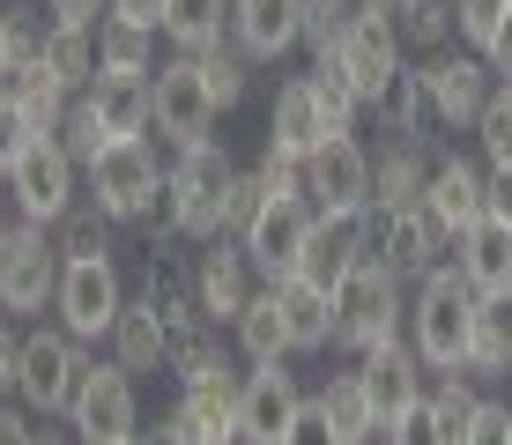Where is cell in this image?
<instances>
[{"mask_svg":"<svg viewBox=\"0 0 512 445\" xmlns=\"http://www.w3.org/2000/svg\"><path fill=\"white\" fill-rule=\"evenodd\" d=\"M372 260H386L401 282H423L431 267L453 260V230L431 216V208H394V216H372Z\"/></svg>","mask_w":512,"mask_h":445,"instance_id":"4fadbf2b","label":"cell"},{"mask_svg":"<svg viewBox=\"0 0 512 445\" xmlns=\"http://www.w3.org/2000/svg\"><path fill=\"white\" fill-rule=\"evenodd\" d=\"M394 8H409V0H394Z\"/></svg>","mask_w":512,"mask_h":445,"instance_id":"6125c7cd","label":"cell"},{"mask_svg":"<svg viewBox=\"0 0 512 445\" xmlns=\"http://www.w3.org/2000/svg\"><path fill=\"white\" fill-rule=\"evenodd\" d=\"M260 186H268V201H305V164L297 156H275V149H260Z\"/></svg>","mask_w":512,"mask_h":445,"instance_id":"f6af8a7d","label":"cell"},{"mask_svg":"<svg viewBox=\"0 0 512 445\" xmlns=\"http://www.w3.org/2000/svg\"><path fill=\"white\" fill-rule=\"evenodd\" d=\"M505 297H512V290H505Z\"/></svg>","mask_w":512,"mask_h":445,"instance_id":"e7e4bbea","label":"cell"},{"mask_svg":"<svg viewBox=\"0 0 512 445\" xmlns=\"http://www.w3.org/2000/svg\"><path fill=\"white\" fill-rule=\"evenodd\" d=\"M38 60L52 67V75H60L67 89H90L97 82V30H82V23H52L45 30V45H38Z\"/></svg>","mask_w":512,"mask_h":445,"instance_id":"d590c367","label":"cell"},{"mask_svg":"<svg viewBox=\"0 0 512 445\" xmlns=\"http://www.w3.org/2000/svg\"><path fill=\"white\" fill-rule=\"evenodd\" d=\"M364 119H379V134H394V141H431V97H423V67L401 60L394 75L372 89Z\"/></svg>","mask_w":512,"mask_h":445,"instance_id":"484cf974","label":"cell"},{"mask_svg":"<svg viewBox=\"0 0 512 445\" xmlns=\"http://www.w3.org/2000/svg\"><path fill=\"white\" fill-rule=\"evenodd\" d=\"M312 401L327 408V423L342 431V445H372V438H379V416H372V401H364V379H357V364H349V371H334V379H327Z\"/></svg>","mask_w":512,"mask_h":445,"instance_id":"e575fe53","label":"cell"},{"mask_svg":"<svg viewBox=\"0 0 512 445\" xmlns=\"http://www.w3.org/2000/svg\"><path fill=\"white\" fill-rule=\"evenodd\" d=\"M127 275H119V260H67L60 267V290H52V312H60V327L75 334V342H104L112 334V319L127 312Z\"/></svg>","mask_w":512,"mask_h":445,"instance_id":"8fae6325","label":"cell"},{"mask_svg":"<svg viewBox=\"0 0 512 445\" xmlns=\"http://www.w3.org/2000/svg\"><path fill=\"white\" fill-rule=\"evenodd\" d=\"M423 97H431V127L438 134H475V119H483V104L498 97V75H490L483 52H423Z\"/></svg>","mask_w":512,"mask_h":445,"instance_id":"ba28073f","label":"cell"},{"mask_svg":"<svg viewBox=\"0 0 512 445\" xmlns=\"http://www.w3.org/2000/svg\"><path fill=\"white\" fill-rule=\"evenodd\" d=\"M45 416H30L23 401H0V445H38Z\"/></svg>","mask_w":512,"mask_h":445,"instance_id":"681fc988","label":"cell"},{"mask_svg":"<svg viewBox=\"0 0 512 445\" xmlns=\"http://www.w3.org/2000/svg\"><path fill=\"white\" fill-rule=\"evenodd\" d=\"M112 230L119 223H104L90 201H75L60 223H52V245H60V260H112Z\"/></svg>","mask_w":512,"mask_h":445,"instance_id":"ab89813d","label":"cell"},{"mask_svg":"<svg viewBox=\"0 0 512 445\" xmlns=\"http://www.w3.org/2000/svg\"><path fill=\"white\" fill-rule=\"evenodd\" d=\"M0 89H8V97L30 112V127H38V134H60V127H67V112H75V89L52 75L38 52H30V60H15V75L0 82Z\"/></svg>","mask_w":512,"mask_h":445,"instance_id":"4dcf8cb0","label":"cell"},{"mask_svg":"<svg viewBox=\"0 0 512 445\" xmlns=\"http://www.w3.org/2000/svg\"><path fill=\"white\" fill-rule=\"evenodd\" d=\"M238 394H245V364L238 356H216L208 371L179 379V408L193 416L201 445H238Z\"/></svg>","mask_w":512,"mask_h":445,"instance_id":"d6986e66","label":"cell"},{"mask_svg":"<svg viewBox=\"0 0 512 445\" xmlns=\"http://www.w3.org/2000/svg\"><path fill=\"white\" fill-rule=\"evenodd\" d=\"M475 305H483V290L446 260V267H431L423 282H409V319H401V334L416 342V356L431 371H453V364H468Z\"/></svg>","mask_w":512,"mask_h":445,"instance_id":"3957f363","label":"cell"},{"mask_svg":"<svg viewBox=\"0 0 512 445\" xmlns=\"http://www.w3.org/2000/svg\"><path fill=\"white\" fill-rule=\"evenodd\" d=\"M423 208H431L438 223L461 238L468 223H483L490 216V193H483V156H468V149H438L431 156V186H423Z\"/></svg>","mask_w":512,"mask_h":445,"instance_id":"44dd1931","label":"cell"},{"mask_svg":"<svg viewBox=\"0 0 512 445\" xmlns=\"http://www.w3.org/2000/svg\"><path fill=\"white\" fill-rule=\"evenodd\" d=\"M231 149H223L216 134L193 141V149H171V178H164V208L149 216V230H164V238H186V245H208L223 238V193H231Z\"/></svg>","mask_w":512,"mask_h":445,"instance_id":"6da1fadb","label":"cell"},{"mask_svg":"<svg viewBox=\"0 0 512 445\" xmlns=\"http://www.w3.org/2000/svg\"><path fill=\"white\" fill-rule=\"evenodd\" d=\"M357 260H372V208H312V230H305V253H297V275H305L312 290L334 297V282H342Z\"/></svg>","mask_w":512,"mask_h":445,"instance_id":"7c38bea8","label":"cell"},{"mask_svg":"<svg viewBox=\"0 0 512 445\" xmlns=\"http://www.w3.org/2000/svg\"><path fill=\"white\" fill-rule=\"evenodd\" d=\"M156 38L171 52H208L216 38H231V0H164Z\"/></svg>","mask_w":512,"mask_h":445,"instance_id":"1f68e13d","label":"cell"},{"mask_svg":"<svg viewBox=\"0 0 512 445\" xmlns=\"http://www.w3.org/2000/svg\"><path fill=\"white\" fill-rule=\"evenodd\" d=\"M104 356H112V364H127L134 379L171 371V327H164V312H156L149 297H127V312H119L112 334H104Z\"/></svg>","mask_w":512,"mask_h":445,"instance_id":"d4e9b609","label":"cell"},{"mask_svg":"<svg viewBox=\"0 0 512 445\" xmlns=\"http://www.w3.org/2000/svg\"><path fill=\"white\" fill-rule=\"evenodd\" d=\"M149 438H156V445H201V431H193V416H186L179 401H171L164 416H156V431H149Z\"/></svg>","mask_w":512,"mask_h":445,"instance_id":"f5cc1de1","label":"cell"},{"mask_svg":"<svg viewBox=\"0 0 512 445\" xmlns=\"http://www.w3.org/2000/svg\"><path fill=\"white\" fill-rule=\"evenodd\" d=\"M305 401H312V394L297 386V371H290V364H260V371H245V394H238V445H282Z\"/></svg>","mask_w":512,"mask_h":445,"instance_id":"9a60e30c","label":"cell"},{"mask_svg":"<svg viewBox=\"0 0 512 445\" xmlns=\"http://www.w3.org/2000/svg\"><path fill=\"white\" fill-rule=\"evenodd\" d=\"M468 371L475 379H512V297H483L475 305V334H468Z\"/></svg>","mask_w":512,"mask_h":445,"instance_id":"d6a6232c","label":"cell"},{"mask_svg":"<svg viewBox=\"0 0 512 445\" xmlns=\"http://www.w3.org/2000/svg\"><path fill=\"white\" fill-rule=\"evenodd\" d=\"M305 230H312V201H268V208H260V223L238 238L245 253H253L260 282H282V275H297V253H305Z\"/></svg>","mask_w":512,"mask_h":445,"instance_id":"7402d4cb","label":"cell"},{"mask_svg":"<svg viewBox=\"0 0 512 445\" xmlns=\"http://www.w3.org/2000/svg\"><path fill=\"white\" fill-rule=\"evenodd\" d=\"M401 319H409V282L386 260H357L342 282H334V349L364 356L379 342H394Z\"/></svg>","mask_w":512,"mask_h":445,"instance_id":"277c9868","label":"cell"},{"mask_svg":"<svg viewBox=\"0 0 512 445\" xmlns=\"http://www.w3.org/2000/svg\"><path fill=\"white\" fill-rule=\"evenodd\" d=\"M75 104L97 119V134H104V141H134V134H149V127H156L149 75H97Z\"/></svg>","mask_w":512,"mask_h":445,"instance_id":"603a6c76","label":"cell"},{"mask_svg":"<svg viewBox=\"0 0 512 445\" xmlns=\"http://www.w3.org/2000/svg\"><path fill=\"white\" fill-rule=\"evenodd\" d=\"M104 15H127V23H149L156 30V15H164V0H112Z\"/></svg>","mask_w":512,"mask_h":445,"instance_id":"6f0895ef","label":"cell"},{"mask_svg":"<svg viewBox=\"0 0 512 445\" xmlns=\"http://www.w3.org/2000/svg\"><path fill=\"white\" fill-rule=\"evenodd\" d=\"M483 193H490V216L512 223V164H483Z\"/></svg>","mask_w":512,"mask_h":445,"instance_id":"db71d44e","label":"cell"},{"mask_svg":"<svg viewBox=\"0 0 512 445\" xmlns=\"http://www.w3.org/2000/svg\"><path fill=\"white\" fill-rule=\"evenodd\" d=\"M431 141H394L372 149V216H394V208H416L423 186H431Z\"/></svg>","mask_w":512,"mask_h":445,"instance_id":"cb8c5ba5","label":"cell"},{"mask_svg":"<svg viewBox=\"0 0 512 445\" xmlns=\"http://www.w3.org/2000/svg\"><path fill=\"white\" fill-rule=\"evenodd\" d=\"M260 208H268V186H260V171H238L231 193H223V238H245V230L260 223Z\"/></svg>","mask_w":512,"mask_h":445,"instance_id":"ee69618b","label":"cell"},{"mask_svg":"<svg viewBox=\"0 0 512 445\" xmlns=\"http://www.w3.org/2000/svg\"><path fill=\"white\" fill-rule=\"evenodd\" d=\"M30 141H38V127H30V112H23V104L8 97V89H0V171H15V156H23Z\"/></svg>","mask_w":512,"mask_h":445,"instance_id":"bcb514c9","label":"cell"},{"mask_svg":"<svg viewBox=\"0 0 512 445\" xmlns=\"http://www.w3.org/2000/svg\"><path fill=\"white\" fill-rule=\"evenodd\" d=\"M453 267H461L483 297H505L512 290V223H498V216L468 223L461 238H453Z\"/></svg>","mask_w":512,"mask_h":445,"instance_id":"4316f807","label":"cell"},{"mask_svg":"<svg viewBox=\"0 0 512 445\" xmlns=\"http://www.w3.org/2000/svg\"><path fill=\"white\" fill-rule=\"evenodd\" d=\"M327 134H342V127L327 119L320 82H312V75H282V82H275V104H268V149H275V156H297V164H305V156L320 149Z\"/></svg>","mask_w":512,"mask_h":445,"instance_id":"ac0fdd59","label":"cell"},{"mask_svg":"<svg viewBox=\"0 0 512 445\" xmlns=\"http://www.w3.org/2000/svg\"><path fill=\"white\" fill-rule=\"evenodd\" d=\"M372 445H453V438H446V423H438L431 394H423V401H409V408H401V416L386 423V431H379Z\"/></svg>","mask_w":512,"mask_h":445,"instance_id":"7bdbcfd3","label":"cell"},{"mask_svg":"<svg viewBox=\"0 0 512 445\" xmlns=\"http://www.w3.org/2000/svg\"><path fill=\"white\" fill-rule=\"evenodd\" d=\"M268 290H275V305H282V327H290V356L334 349V297L327 290H312L305 275H282V282H268Z\"/></svg>","mask_w":512,"mask_h":445,"instance_id":"f1b7e54d","label":"cell"},{"mask_svg":"<svg viewBox=\"0 0 512 445\" xmlns=\"http://www.w3.org/2000/svg\"><path fill=\"white\" fill-rule=\"evenodd\" d=\"M282 445H342V431H334V423H327V408H320V401H305V408H297V423H290V438H282Z\"/></svg>","mask_w":512,"mask_h":445,"instance_id":"c3c4849f","label":"cell"},{"mask_svg":"<svg viewBox=\"0 0 512 445\" xmlns=\"http://www.w3.org/2000/svg\"><path fill=\"white\" fill-rule=\"evenodd\" d=\"M334 52H342V67L357 75L364 104H372V89H379L386 75H394L401 60H409V52H401V30H394V15H364V23H349Z\"/></svg>","mask_w":512,"mask_h":445,"instance_id":"83f0119b","label":"cell"},{"mask_svg":"<svg viewBox=\"0 0 512 445\" xmlns=\"http://www.w3.org/2000/svg\"><path fill=\"white\" fill-rule=\"evenodd\" d=\"M38 445H67V431H52V416H45V431H38Z\"/></svg>","mask_w":512,"mask_h":445,"instance_id":"680465c9","label":"cell"},{"mask_svg":"<svg viewBox=\"0 0 512 445\" xmlns=\"http://www.w3.org/2000/svg\"><path fill=\"white\" fill-rule=\"evenodd\" d=\"M149 97H156V141L164 149H193V141H208L216 134V97H208V82H201V67H193V52H171V60H156V75H149Z\"/></svg>","mask_w":512,"mask_h":445,"instance_id":"30bf717a","label":"cell"},{"mask_svg":"<svg viewBox=\"0 0 512 445\" xmlns=\"http://www.w3.org/2000/svg\"><path fill=\"white\" fill-rule=\"evenodd\" d=\"M15 379H23V327H0V401H15Z\"/></svg>","mask_w":512,"mask_h":445,"instance_id":"f907efd6","label":"cell"},{"mask_svg":"<svg viewBox=\"0 0 512 445\" xmlns=\"http://www.w3.org/2000/svg\"><path fill=\"white\" fill-rule=\"evenodd\" d=\"M312 82H320V104H327V119L342 134H357V119H364V89H357V75L342 67V52H312V67H305Z\"/></svg>","mask_w":512,"mask_h":445,"instance_id":"74e56055","label":"cell"},{"mask_svg":"<svg viewBox=\"0 0 512 445\" xmlns=\"http://www.w3.org/2000/svg\"><path fill=\"white\" fill-rule=\"evenodd\" d=\"M82 364H90V342H75L60 319H52V327L30 319L23 327V379H15V401H23L30 416H67Z\"/></svg>","mask_w":512,"mask_h":445,"instance_id":"8992f818","label":"cell"},{"mask_svg":"<svg viewBox=\"0 0 512 445\" xmlns=\"http://www.w3.org/2000/svg\"><path fill=\"white\" fill-rule=\"evenodd\" d=\"M505 445H512V438H505Z\"/></svg>","mask_w":512,"mask_h":445,"instance_id":"be15d7a7","label":"cell"},{"mask_svg":"<svg viewBox=\"0 0 512 445\" xmlns=\"http://www.w3.org/2000/svg\"><path fill=\"white\" fill-rule=\"evenodd\" d=\"M394 30H401V52H409V60L446 52L453 45V0H409V8H394Z\"/></svg>","mask_w":512,"mask_h":445,"instance_id":"f35d334b","label":"cell"},{"mask_svg":"<svg viewBox=\"0 0 512 445\" xmlns=\"http://www.w3.org/2000/svg\"><path fill=\"white\" fill-rule=\"evenodd\" d=\"M475 156L483 164H512V82H498V97L475 119Z\"/></svg>","mask_w":512,"mask_h":445,"instance_id":"60d3db41","label":"cell"},{"mask_svg":"<svg viewBox=\"0 0 512 445\" xmlns=\"http://www.w3.org/2000/svg\"><path fill=\"white\" fill-rule=\"evenodd\" d=\"M305 15H312V0H231V45L253 67H268L305 45Z\"/></svg>","mask_w":512,"mask_h":445,"instance_id":"ffe728a7","label":"cell"},{"mask_svg":"<svg viewBox=\"0 0 512 445\" xmlns=\"http://www.w3.org/2000/svg\"><path fill=\"white\" fill-rule=\"evenodd\" d=\"M104 8H112V0H45V23H82V30H97Z\"/></svg>","mask_w":512,"mask_h":445,"instance_id":"816d5d0a","label":"cell"},{"mask_svg":"<svg viewBox=\"0 0 512 445\" xmlns=\"http://www.w3.org/2000/svg\"><path fill=\"white\" fill-rule=\"evenodd\" d=\"M8 193H15V216H30V223H60L67 208L82 201V156L67 149L60 134H38L23 156H15V171H8Z\"/></svg>","mask_w":512,"mask_h":445,"instance_id":"9c48e42d","label":"cell"},{"mask_svg":"<svg viewBox=\"0 0 512 445\" xmlns=\"http://www.w3.org/2000/svg\"><path fill=\"white\" fill-rule=\"evenodd\" d=\"M193 67H201V82H208V97H216V112H238L245 89H253V60H245L231 38H216L208 52H193Z\"/></svg>","mask_w":512,"mask_h":445,"instance_id":"8d00e7d4","label":"cell"},{"mask_svg":"<svg viewBox=\"0 0 512 445\" xmlns=\"http://www.w3.org/2000/svg\"><path fill=\"white\" fill-rule=\"evenodd\" d=\"M119 445H156V438H149V431H134V438H119Z\"/></svg>","mask_w":512,"mask_h":445,"instance_id":"91938a15","label":"cell"},{"mask_svg":"<svg viewBox=\"0 0 512 445\" xmlns=\"http://www.w3.org/2000/svg\"><path fill=\"white\" fill-rule=\"evenodd\" d=\"M357 379H364V401H372V416H379V431H386V423H394L409 401H423V386H431V364L416 356L409 334H394V342H379V349L357 356Z\"/></svg>","mask_w":512,"mask_h":445,"instance_id":"e0dca14e","label":"cell"},{"mask_svg":"<svg viewBox=\"0 0 512 445\" xmlns=\"http://www.w3.org/2000/svg\"><path fill=\"white\" fill-rule=\"evenodd\" d=\"M60 245H52L45 223L15 216L8 230H0V312L8 319H38L52 312V290H60Z\"/></svg>","mask_w":512,"mask_h":445,"instance_id":"5b68a950","label":"cell"},{"mask_svg":"<svg viewBox=\"0 0 512 445\" xmlns=\"http://www.w3.org/2000/svg\"><path fill=\"white\" fill-rule=\"evenodd\" d=\"M505 438H512V408L483 394V408H475V423L461 431V445H505Z\"/></svg>","mask_w":512,"mask_h":445,"instance_id":"7dc6e473","label":"cell"},{"mask_svg":"<svg viewBox=\"0 0 512 445\" xmlns=\"http://www.w3.org/2000/svg\"><path fill=\"white\" fill-rule=\"evenodd\" d=\"M0 327H8V312H0Z\"/></svg>","mask_w":512,"mask_h":445,"instance_id":"94428289","label":"cell"},{"mask_svg":"<svg viewBox=\"0 0 512 445\" xmlns=\"http://www.w3.org/2000/svg\"><path fill=\"white\" fill-rule=\"evenodd\" d=\"M305 201L312 208H372V149L357 134H327L305 156Z\"/></svg>","mask_w":512,"mask_h":445,"instance_id":"2e32d148","label":"cell"},{"mask_svg":"<svg viewBox=\"0 0 512 445\" xmlns=\"http://www.w3.org/2000/svg\"><path fill=\"white\" fill-rule=\"evenodd\" d=\"M15 60H23V38H15V15L0 8V82L15 75Z\"/></svg>","mask_w":512,"mask_h":445,"instance_id":"9f6ffc18","label":"cell"},{"mask_svg":"<svg viewBox=\"0 0 512 445\" xmlns=\"http://www.w3.org/2000/svg\"><path fill=\"white\" fill-rule=\"evenodd\" d=\"M483 60H490V75H498V82H512V15H505V30H498V38L483 45Z\"/></svg>","mask_w":512,"mask_h":445,"instance_id":"11a10c76","label":"cell"},{"mask_svg":"<svg viewBox=\"0 0 512 445\" xmlns=\"http://www.w3.org/2000/svg\"><path fill=\"white\" fill-rule=\"evenodd\" d=\"M231 349H238V364H245V371H260V364H290V327H282V305H275L268 282H260V290L245 297V312L231 319Z\"/></svg>","mask_w":512,"mask_h":445,"instance_id":"f546056e","label":"cell"},{"mask_svg":"<svg viewBox=\"0 0 512 445\" xmlns=\"http://www.w3.org/2000/svg\"><path fill=\"white\" fill-rule=\"evenodd\" d=\"M505 15H512V0H453V38L468 52H483L505 30Z\"/></svg>","mask_w":512,"mask_h":445,"instance_id":"b9f144b4","label":"cell"},{"mask_svg":"<svg viewBox=\"0 0 512 445\" xmlns=\"http://www.w3.org/2000/svg\"><path fill=\"white\" fill-rule=\"evenodd\" d=\"M253 290H260V267H253V253H245L238 238H208V245H193V305L216 319V327H231Z\"/></svg>","mask_w":512,"mask_h":445,"instance_id":"5bb4252c","label":"cell"},{"mask_svg":"<svg viewBox=\"0 0 512 445\" xmlns=\"http://www.w3.org/2000/svg\"><path fill=\"white\" fill-rule=\"evenodd\" d=\"M164 178L171 164L156 156V141L149 134H134V141H104V149L82 164V201L97 208L104 223H149L156 208H164Z\"/></svg>","mask_w":512,"mask_h":445,"instance_id":"7a4b0ae2","label":"cell"},{"mask_svg":"<svg viewBox=\"0 0 512 445\" xmlns=\"http://www.w3.org/2000/svg\"><path fill=\"white\" fill-rule=\"evenodd\" d=\"M97 75H156V30L104 15L97 23Z\"/></svg>","mask_w":512,"mask_h":445,"instance_id":"836d02e7","label":"cell"},{"mask_svg":"<svg viewBox=\"0 0 512 445\" xmlns=\"http://www.w3.org/2000/svg\"><path fill=\"white\" fill-rule=\"evenodd\" d=\"M67 431H75L82 445H119L141 431V394H134V371L112 364V356H90L75 379V401H67Z\"/></svg>","mask_w":512,"mask_h":445,"instance_id":"52a82bcc","label":"cell"}]
</instances>
